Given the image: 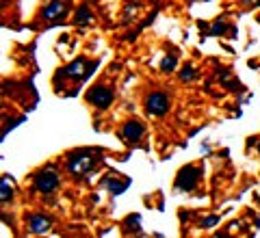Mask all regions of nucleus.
<instances>
[{"instance_id":"nucleus-9","label":"nucleus","mask_w":260,"mask_h":238,"mask_svg":"<svg viewBox=\"0 0 260 238\" xmlns=\"http://www.w3.org/2000/svg\"><path fill=\"white\" fill-rule=\"evenodd\" d=\"M28 229L32 234H44L50 229V219L48 217H42V215H32L28 219Z\"/></svg>"},{"instance_id":"nucleus-1","label":"nucleus","mask_w":260,"mask_h":238,"mask_svg":"<svg viewBox=\"0 0 260 238\" xmlns=\"http://www.w3.org/2000/svg\"><path fill=\"white\" fill-rule=\"evenodd\" d=\"M93 165H95V156L91 150H76L68 158V169L74 178H83L93 169Z\"/></svg>"},{"instance_id":"nucleus-4","label":"nucleus","mask_w":260,"mask_h":238,"mask_svg":"<svg viewBox=\"0 0 260 238\" xmlns=\"http://www.w3.org/2000/svg\"><path fill=\"white\" fill-rule=\"evenodd\" d=\"M200 176H202L200 167H193V165L184 167V169H180V174H178V178H176V186L180 188V191H193Z\"/></svg>"},{"instance_id":"nucleus-19","label":"nucleus","mask_w":260,"mask_h":238,"mask_svg":"<svg viewBox=\"0 0 260 238\" xmlns=\"http://www.w3.org/2000/svg\"><path fill=\"white\" fill-rule=\"evenodd\" d=\"M258 152H260V143H258Z\"/></svg>"},{"instance_id":"nucleus-11","label":"nucleus","mask_w":260,"mask_h":238,"mask_svg":"<svg viewBox=\"0 0 260 238\" xmlns=\"http://www.w3.org/2000/svg\"><path fill=\"white\" fill-rule=\"evenodd\" d=\"M91 20H93V15H91V11H89L87 7H80V9L76 11V18H74L76 24H89Z\"/></svg>"},{"instance_id":"nucleus-8","label":"nucleus","mask_w":260,"mask_h":238,"mask_svg":"<svg viewBox=\"0 0 260 238\" xmlns=\"http://www.w3.org/2000/svg\"><path fill=\"white\" fill-rule=\"evenodd\" d=\"M91 72H93V70H87V61H85V59H76V61H72V63L68 65V67L63 70L65 76H70V78H74V80L87 78Z\"/></svg>"},{"instance_id":"nucleus-6","label":"nucleus","mask_w":260,"mask_h":238,"mask_svg":"<svg viewBox=\"0 0 260 238\" xmlns=\"http://www.w3.org/2000/svg\"><path fill=\"white\" fill-rule=\"evenodd\" d=\"M87 100L91 102L93 106H98V109H109L111 102H113V91L109 87H104V85H95L93 89H89Z\"/></svg>"},{"instance_id":"nucleus-17","label":"nucleus","mask_w":260,"mask_h":238,"mask_svg":"<svg viewBox=\"0 0 260 238\" xmlns=\"http://www.w3.org/2000/svg\"><path fill=\"white\" fill-rule=\"evenodd\" d=\"M221 30H225V24H223V22H217L215 26H213V35H219Z\"/></svg>"},{"instance_id":"nucleus-3","label":"nucleus","mask_w":260,"mask_h":238,"mask_svg":"<svg viewBox=\"0 0 260 238\" xmlns=\"http://www.w3.org/2000/svg\"><path fill=\"white\" fill-rule=\"evenodd\" d=\"M70 11V0H50L44 9H42V18L46 22H61Z\"/></svg>"},{"instance_id":"nucleus-16","label":"nucleus","mask_w":260,"mask_h":238,"mask_svg":"<svg viewBox=\"0 0 260 238\" xmlns=\"http://www.w3.org/2000/svg\"><path fill=\"white\" fill-rule=\"evenodd\" d=\"M219 223V217H208V219H204V223H202V225H204V227H215Z\"/></svg>"},{"instance_id":"nucleus-12","label":"nucleus","mask_w":260,"mask_h":238,"mask_svg":"<svg viewBox=\"0 0 260 238\" xmlns=\"http://www.w3.org/2000/svg\"><path fill=\"white\" fill-rule=\"evenodd\" d=\"M141 223V219H139V215H130L126 221H124V225H126V229H130V232H139V225Z\"/></svg>"},{"instance_id":"nucleus-18","label":"nucleus","mask_w":260,"mask_h":238,"mask_svg":"<svg viewBox=\"0 0 260 238\" xmlns=\"http://www.w3.org/2000/svg\"><path fill=\"white\" fill-rule=\"evenodd\" d=\"M241 3H245V5H254V3H260V0H241Z\"/></svg>"},{"instance_id":"nucleus-7","label":"nucleus","mask_w":260,"mask_h":238,"mask_svg":"<svg viewBox=\"0 0 260 238\" xmlns=\"http://www.w3.org/2000/svg\"><path fill=\"white\" fill-rule=\"evenodd\" d=\"M143 134V124L139 119H130L124 124V128H121V137H124L126 143H137Z\"/></svg>"},{"instance_id":"nucleus-13","label":"nucleus","mask_w":260,"mask_h":238,"mask_svg":"<svg viewBox=\"0 0 260 238\" xmlns=\"http://www.w3.org/2000/svg\"><path fill=\"white\" fill-rule=\"evenodd\" d=\"M104 186H107L113 195H119V193H124V186H126V184H119V182H115V180H107V182H104Z\"/></svg>"},{"instance_id":"nucleus-2","label":"nucleus","mask_w":260,"mask_h":238,"mask_svg":"<svg viewBox=\"0 0 260 238\" xmlns=\"http://www.w3.org/2000/svg\"><path fill=\"white\" fill-rule=\"evenodd\" d=\"M35 186H37V191L44 193V195L54 193L56 186H59V174H56V169L46 167V169L39 171V174L35 176Z\"/></svg>"},{"instance_id":"nucleus-5","label":"nucleus","mask_w":260,"mask_h":238,"mask_svg":"<svg viewBox=\"0 0 260 238\" xmlns=\"http://www.w3.org/2000/svg\"><path fill=\"white\" fill-rule=\"evenodd\" d=\"M145 106H148L150 115H154V117H160V115H165L169 111V97H167V93H162V91H154V93L148 95Z\"/></svg>"},{"instance_id":"nucleus-14","label":"nucleus","mask_w":260,"mask_h":238,"mask_svg":"<svg viewBox=\"0 0 260 238\" xmlns=\"http://www.w3.org/2000/svg\"><path fill=\"white\" fill-rule=\"evenodd\" d=\"M174 67H176V56H172V54L165 56V59H162V63H160V70H162V72H172Z\"/></svg>"},{"instance_id":"nucleus-15","label":"nucleus","mask_w":260,"mask_h":238,"mask_svg":"<svg viewBox=\"0 0 260 238\" xmlns=\"http://www.w3.org/2000/svg\"><path fill=\"white\" fill-rule=\"evenodd\" d=\"M180 78L184 80V83H186V80H193L195 78V67H193V65H184L182 72H180Z\"/></svg>"},{"instance_id":"nucleus-10","label":"nucleus","mask_w":260,"mask_h":238,"mask_svg":"<svg viewBox=\"0 0 260 238\" xmlns=\"http://www.w3.org/2000/svg\"><path fill=\"white\" fill-rule=\"evenodd\" d=\"M0 197H3V201H9L11 199V195H13V182H11V178L9 176H5L3 178V188H0Z\"/></svg>"}]
</instances>
